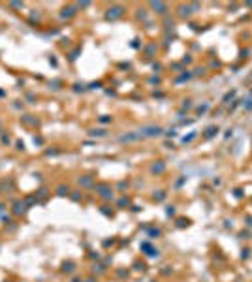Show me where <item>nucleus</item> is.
Masks as SVG:
<instances>
[{
  "mask_svg": "<svg viewBox=\"0 0 252 282\" xmlns=\"http://www.w3.org/2000/svg\"><path fill=\"white\" fill-rule=\"evenodd\" d=\"M0 190H2V183H0Z\"/></svg>",
  "mask_w": 252,
  "mask_h": 282,
  "instance_id": "obj_1",
  "label": "nucleus"
}]
</instances>
